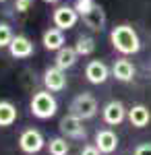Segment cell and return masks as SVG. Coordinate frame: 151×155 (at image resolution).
Segmentation results:
<instances>
[{
	"label": "cell",
	"instance_id": "6da1fadb",
	"mask_svg": "<svg viewBox=\"0 0 151 155\" xmlns=\"http://www.w3.org/2000/svg\"><path fill=\"white\" fill-rule=\"evenodd\" d=\"M110 41H112V48L120 52L122 56H133L141 50V37L135 31V27L128 23H120L114 25L112 31H110Z\"/></svg>",
	"mask_w": 151,
	"mask_h": 155
},
{
	"label": "cell",
	"instance_id": "7a4b0ae2",
	"mask_svg": "<svg viewBox=\"0 0 151 155\" xmlns=\"http://www.w3.org/2000/svg\"><path fill=\"white\" fill-rule=\"evenodd\" d=\"M31 114H33L35 118L39 120H50L52 116H56V112H58V101H56V97L52 95V91H37L33 97H31Z\"/></svg>",
	"mask_w": 151,
	"mask_h": 155
},
{
	"label": "cell",
	"instance_id": "3957f363",
	"mask_svg": "<svg viewBox=\"0 0 151 155\" xmlns=\"http://www.w3.org/2000/svg\"><path fill=\"white\" fill-rule=\"evenodd\" d=\"M97 99L91 93H79L77 97H72L69 104V114H75L81 120H89L97 114Z\"/></svg>",
	"mask_w": 151,
	"mask_h": 155
},
{
	"label": "cell",
	"instance_id": "277c9868",
	"mask_svg": "<svg viewBox=\"0 0 151 155\" xmlns=\"http://www.w3.org/2000/svg\"><path fill=\"white\" fill-rule=\"evenodd\" d=\"M44 134L37 130V128H25L19 137V149L23 151L25 155H35L44 149Z\"/></svg>",
	"mask_w": 151,
	"mask_h": 155
},
{
	"label": "cell",
	"instance_id": "5b68a950",
	"mask_svg": "<svg viewBox=\"0 0 151 155\" xmlns=\"http://www.w3.org/2000/svg\"><path fill=\"white\" fill-rule=\"evenodd\" d=\"M58 128H60V132H62V137H64V139L85 141V137H87V130H85V126H83V120L77 118L75 114L64 116V118L60 120Z\"/></svg>",
	"mask_w": 151,
	"mask_h": 155
},
{
	"label": "cell",
	"instance_id": "8992f818",
	"mask_svg": "<svg viewBox=\"0 0 151 155\" xmlns=\"http://www.w3.org/2000/svg\"><path fill=\"white\" fill-rule=\"evenodd\" d=\"M79 12L75 11V6H69V4H62L58 6L56 11L52 12V21H54V27H58L62 31H66V29H72L77 21H79Z\"/></svg>",
	"mask_w": 151,
	"mask_h": 155
},
{
	"label": "cell",
	"instance_id": "52a82bcc",
	"mask_svg": "<svg viewBox=\"0 0 151 155\" xmlns=\"http://www.w3.org/2000/svg\"><path fill=\"white\" fill-rule=\"evenodd\" d=\"M128 116V110L124 107L122 101H116V99H112V101H108L102 110V118H104L106 124H110V126H118V124H122Z\"/></svg>",
	"mask_w": 151,
	"mask_h": 155
},
{
	"label": "cell",
	"instance_id": "ba28073f",
	"mask_svg": "<svg viewBox=\"0 0 151 155\" xmlns=\"http://www.w3.org/2000/svg\"><path fill=\"white\" fill-rule=\"evenodd\" d=\"M44 87H46L48 91H54V93L64 91L66 89V71L58 68L56 64L46 68L44 71Z\"/></svg>",
	"mask_w": 151,
	"mask_h": 155
},
{
	"label": "cell",
	"instance_id": "9c48e42d",
	"mask_svg": "<svg viewBox=\"0 0 151 155\" xmlns=\"http://www.w3.org/2000/svg\"><path fill=\"white\" fill-rule=\"evenodd\" d=\"M110 72L112 71L106 66L102 60H91L85 66V79L91 85H104L108 81V77H110Z\"/></svg>",
	"mask_w": 151,
	"mask_h": 155
},
{
	"label": "cell",
	"instance_id": "30bf717a",
	"mask_svg": "<svg viewBox=\"0 0 151 155\" xmlns=\"http://www.w3.org/2000/svg\"><path fill=\"white\" fill-rule=\"evenodd\" d=\"M95 147L102 151V155H110L116 151L118 147V137L114 130L110 128H102V130L95 132Z\"/></svg>",
	"mask_w": 151,
	"mask_h": 155
},
{
	"label": "cell",
	"instance_id": "8fae6325",
	"mask_svg": "<svg viewBox=\"0 0 151 155\" xmlns=\"http://www.w3.org/2000/svg\"><path fill=\"white\" fill-rule=\"evenodd\" d=\"M8 52H11L12 58H29V56H33L35 48H33V41L27 35H15L11 46H8Z\"/></svg>",
	"mask_w": 151,
	"mask_h": 155
},
{
	"label": "cell",
	"instance_id": "7c38bea8",
	"mask_svg": "<svg viewBox=\"0 0 151 155\" xmlns=\"http://www.w3.org/2000/svg\"><path fill=\"white\" fill-rule=\"evenodd\" d=\"M135 74H137L135 64L128 58H120L112 64V77H114L116 81H120V83H130V81L135 79Z\"/></svg>",
	"mask_w": 151,
	"mask_h": 155
},
{
	"label": "cell",
	"instance_id": "4fadbf2b",
	"mask_svg": "<svg viewBox=\"0 0 151 155\" xmlns=\"http://www.w3.org/2000/svg\"><path fill=\"white\" fill-rule=\"evenodd\" d=\"M42 44L48 52H58L60 48H64V31L58 27H50L44 31L42 35Z\"/></svg>",
	"mask_w": 151,
	"mask_h": 155
},
{
	"label": "cell",
	"instance_id": "5bb4252c",
	"mask_svg": "<svg viewBox=\"0 0 151 155\" xmlns=\"http://www.w3.org/2000/svg\"><path fill=\"white\" fill-rule=\"evenodd\" d=\"M126 118L135 128H145V126L151 122V110L147 106H143V104H137V106H133L130 110H128Z\"/></svg>",
	"mask_w": 151,
	"mask_h": 155
},
{
	"label": "cell",
	"instance_id": "9a60e30c",
	"mask_svg": "<svg viewBox=\"0 0 151 155\" xmlns=\"http://www.w3.org/2000/svg\"><path fill=\"white\" fill-rule=\"evenodd\" d=\"M81 19L91 31H104V27H106V11L99 6V4H95L87 15H83Z\"/></svg>",
	"mask_w": 151,
	"mask_h": 155
},
{
	"label": "cell",
	"instance_id": "2e32d148",
	"mask_svg": "<svg viewBox=\"0 0 151 155\" xmlns=\"http://www.w3.org/2000/svg\"><path fill=\"white\" fill-rule=\"evenodd\" d=\"M77 60H79L77 50L70 48V46H64V48H60L58 52H56V58H54V62H56V66H58V68H62V71H69V68H72V66L77 64Z\"/></svg>",
	"mask_w": 151,
	"mask_h": 155
},
{
	"label": "cell",
	"instance_id": "e0dca14e",
	"mask_svg": "<svg viewBox=\"0 0 151 155\" xmlns=\"http://www.w3.org/2000/svg\"><path fill=\"white\" fill-rule=\"evenodd\" d=\"M17 122V107L11 101H0V126L6 128Z\"/></svg>",
	"mask_w": 151,
	"mask_h": 155
},
{
	"label": "cell",
	"instance_id": "ac0fdd59",
	"mask_svg": "<svg viewBox=\"0 0 151 155\" xmlns=\"http://www.w3.org/2000/svg\"><path fill=\"white\" fill-rule=\"evenodd\" d=\"M75 50H77L79 56H91L95 52V39L91 35H79L77 44H75Z\"/></svg>",
	"mask_w": 151,
	"mask_h": 155
},
{
	"label": "cell",
	"instance_id": "d6986e66",
	"mask_svg": "<svg viewBox=\"0 0 151 155\" xmlns=\"http://www.w3.org/2000/svg\"><path fill=\"white\" fill-rule=\"evenodd\" d=\"M48 151H50V155H69L70 145L66 143L64 137H54L48 143Z\"/></svg>",
	"mask_w": 151,
	"mask_h": 155
},
{
	"label": "cell",
	"instance_id": "ffe728a7",
	"mask_svg": "<svg viewBox=\"0 0 151 155\" xmlns=\"http://www.w3.org/2000/svg\"><path fill=\"white\" fill-rule=\"evenodd\" d=\"M12 31L6 23H0V48H8L12 41Z\"/></svg>",
	"mask_w": 151,
	"mask_h": 155
},
{
	"label": "cell",
	"instance_id": "44dd1931",
	"mask_svg": "<svg viewBox=\"0 0 151 155\" xmlns=\"http://www.w3.org/2000/svg\"><path fill=\"white\" fill-rule=\"evenodd\" d=\"M95 4H97L95 0H75V4H72V6H75V11L83 17V15H87V12L91 11Z\"/></svg>",
	"mask_w": 151,
	"mask_h": 155
},
{
	"label": "cell",
	"instance_id": "7402d4cb",
	"mask_svg": "<svg viewBox=\"0 0 151 155\" xmlns=\"http://www.w3.org/2000/svg\"><path fill=\"white\" fill-rule=\"evenodd\" d=\"M33 0H15V11L17 12H27L31 8Z\"/></svg>",
	"mask_w": 151,
	"mask_h": 155
},
{
	"label": "cell",
	"instance_id": "603a6c76",
	"mask_svg": "<svg viewBox=\"0 0 151 155\" xmlns=\"http://www.w3.org/2000/svg\"><path fill=\"white\" fill-rule=\"evenodd\" d=\"M133 155H151V143L137 145V149H135V153H133Z\"/></svg>",
	"mask_w": 151,
	"mask_h": 155
},
{
	"label": "cell",
	"instance_id": "cb8c5ba5",
	"mask_svg": "<svg viewBox=\"0 0 151 155\" xmlns=\"http://www.w3.org/2000/svg\"><path fill=\"white\" fill-rule=\"evenodd\" d=\"M81 155H102V151H99L95 145H85L81 149Z\"/></svg>",
	"mask_w": 151,
	"mask_h": 155
},
{
	"label": "cell",
	"instance_id": "d4e9b609",
	"mask_svg": "<svg viewBox=\"0 0 151 155\" xmlns=\"http://www.w3.org/2000/svg\"><path fill=\"white\" fill-rule=\"evenodd\" d=\"M46 4H56V2H60V0H44Z\"/></svg>",
	"mask_w": 151,
	"mask_h": 155
},
{
	"label": "cell",
	"instance_id": "484cf974",
	"mask_svg": "<svg viewBox=\"0 0 151 155\" xmlns=\"http://www.w3.org/2000/svg\"><path fill=\"white\" fill-rule=\"evenodd\" d=\"M0 2H6V0H0Z\"/></svg>",
	"mask_w": 151,
	"mask_h": 155
}]
</instances>
